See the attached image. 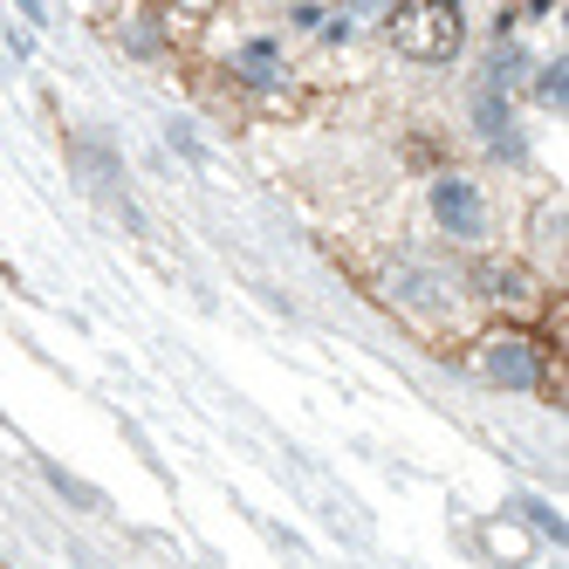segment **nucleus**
<instances>
[{"label":"nucleus","mask_w":569,"mask_h":569,"mask_svg":"<svg viewBox=\"0 0 569 569\" xmlns=\"http://www.w3.org/2000/svg\"><path fill=\"white\" fill-rule=\"evenodd\" d=\"M467 42V14L453 0H405L391 8V49L412 62H453Z\"/></svg>","instance_id":"f257e3e1"},{"label":"nucleus","mask_w":569,"mask_h":569,"mask_svg":"<svg viewBox=\"0 0 569 569\" xmlns=\"http://www.w3.org/2000/svg\"><path fill=\"white\" fill-rule=\"evenodd\" d=\"M480 281H487V296H528L515 268H480Z\"/></svg>","instance_id":"1a4fd4ad"},{"label":"nucleus","mask_w":569,"mask_h":569,"mask_svg":"<svg viewBox=\"0 0 569 569\" xmlns=\"http://www.w3.org/2000/svg\"><path fill=\"white\" fill-rule=\"evenodd\" d=\"M480 371L495 378L501 391H536L542 363H536V350H528V337H487V350H480Z\"/></svg>","instance_id":"7ed1b4c3"},{"label":"nucleus","mask_w":569,"mask_h":569,"mask_svg":"<svg viewBox=\"0 0 569 569\" xmlns=\"http://www.w3.org/2000/svg\"><path fill=\"white\" fill-rule=\"evenodd\" d=\"M487 542L508 549V556H521V536H515V528H501V521H487Z\"/></svg>","instance_id":"9d476101"},{"label":"nucleus","mask_w":569,"mask_h":569,"mask_svg":"<svg viewBox=\"0 0 569 569\" xmlns=\"http://www.w3.org/2000/svg\"><path fill=\"white\" fill-rule=\"evenodd\" d=\"M515 508H521V521H536V528H542V536H549V542H556V549H562V515H556V508H549V501H536V495H521V501H515Z\"/></svg>","instance_id":"6e6552de"},{"label":"nucleus","mask_w":569,"mask_h":569,"mask_svg":"<svg viewBox=\"0 0 569 569\" xmlns=\"http://www.w3.org/2000/svg\"><path fill=\"white\" fill-rule=\"evenodd\" d=\"M233 76H240L248 90H274V83H281V49H274V42H248V49L233 56Z\"/></svg>","instance_id":"39448f33"},{"label":"nucleus","mask_w":569,"mask_h":569,"mask_svg":"<svg viewBox=\"0 0 569 569\" xmlns=\"http://www.w3.org/2000/svg\"><path fill=\"white\" fill-rule=\"evenodd\" d=\"M385 289H391V302L432 309V302H446V274L426 268V261H391V268H385Z\"/></svg>","instance_id":"20e7f679"},{"label":"nucleus","mask_w":569,"mask_h":569,"mask_svg":"<svg viewBox=\"0 0 569 569\" xmlns=\"http://www.w3.org/2000/svg\"><path fill=\"white\" fill-rule=\"evenodd\" d=\"M536 103H549V110L569 103V69H562V62H542V76H536Z\"/></svg>","instance_id":"0eeeda50"},{"label":"nucleus","mask_w":569,"mask_h":569,"mask_svg":"<svg viewBox=\"0 0 569 569\" xmlns=\"http://www.w3.org/2000/svg\"><path fill=\"white\" fill-rule=\"evenodd\" d=\"M296 28H330V8H296Z\"/></svg>","instance_id":"9b49d317"},{"label":"nucleus","mask_w":569,"mask_h":569,"mask_svg":"<svg viewBox=\"0 0 569 569\" xmlns=\"http://www.w3.org/2000/svg\"><path fill=\"white\" fill-rule=\"evenodd\" d=\"M432 220L453 233V240H480L487 233V199H480V186L460 179V172H446L432 186Z\"/></svg>","instance_id":"f03ea898"},{"label":"nucleus","mask_w":569,"mask_h":569,"mask_svg":"<svg viewBox=\"0 0 569 569\" xmlns=\"http://www.w3.org/2000/svg\"><path fill=\"white\" fill-rule=\"evenodd\" d=\"M42 473H49V487H56V495H62V501H76L83 515H97V508H103V495H97V487H90V480H76V473H62L56 460H42Z\"/></svg>","instance_id":"423d86ee"}]
</instances>
